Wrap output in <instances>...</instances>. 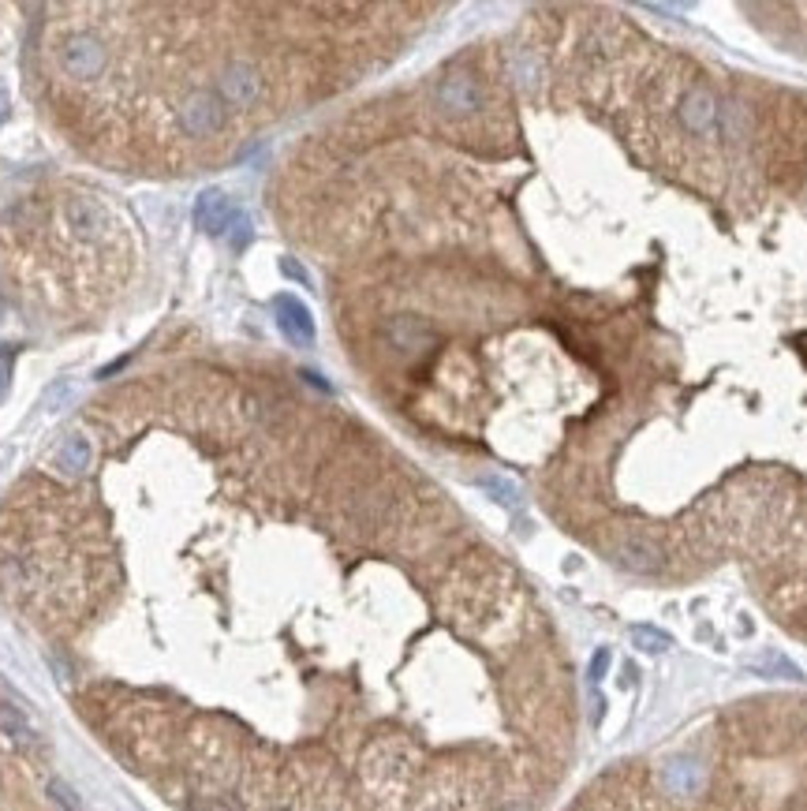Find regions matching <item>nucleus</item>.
Instances as JSON below:
<instances>
[{
    "label": "nucleus",
    "instance_id": "23",
    "mask_svg": "<svg viewBox=\"0 0 807 811\" xmlns=\"http://www.w3.org/2000/svg\"><path fill=\"white\" fill-rule=\"evenodd\" d=\"M0 314H4V307H0Z\"/></svg>",
    "mask_w": 807,
    "mask_h": 811
},
{
    "label": "nucleus",
    "instance_id": "16",
    "mask_svg": "<svg viewBox=\"0 0 807 811\" xmlns=\"http://www.w3.org/2000/svg\"><path fill=\"white\" fill-rule=\"evenodd\" d=\"M12 367H15V344H0V400L12 385Z\"/></svg>",
    "mask_w": 807,
    "mask_h": 811
},
{
    "label": "nucleus",
    "instance_id": "3",
    "mask_svg": "<svg viewBox=\"0 0 807 811\" xmlns=\"http://www.w3.org/2000/svg\"><path fill=\"white\" fill-rule=\"evenodd\" d=\"M438 109L445 116H453V120H464V116H471V113H479L482 109V86H479V79L475 75H468V72H453V75H445L438 83Z\"/></svg>",
    "mask_w": 807,
    "mask_h": 811
},
{
    "label": "nucleus",
    "instance_id": "20",
    "mask_svg": "<svg viewBox=\"0 0 807 811\" xmlns=\"http://www.w3.org/2000/svg\"><path fill=\"white\" fill-rule=\"evenodd\" d=\"M497 811H531V804H524V800H512V804H501Z\"/></svg>",
    "mask_w": 807,
    "mask_h": 811
},
{
    "label": "nucleus",
    "instance_id": "8",
    "mask_svg": "<svg viewBox=\"0 0 807 811\" xmlns=\"http://www.w3.org/2000/svg\"><path fill=\"white\" fill-rule=\"evenodd\" d=\"M385 337L393 341V348H397V352H408V356H419V352L434 348V341H438V337H434V329H430V322L415 318V314H397V318H389Z\"/></svg>",
    "mask_w": 807,
    "mask_h": 811
},
{
    "label": "nucleus",
    "instance_id": "14",
    "mask_svg": "<svg viewBox=\"0 0 807 811\" xmlns=\"http://www.w3.org/2000/svg\"><path fill=\"white\" fill-rule=\"evenodd\" d=\"M251 236H255V232H251V217L236 214V221L228 225V243H232V251H243V247L251 243Z\"/></svg>",
    "mask_w": 807,
    "mask_h": 811
},
{
    "label": "nucleus",
    "instance_id": "13",
    "mask_svg": "<svg viewBox=\"0 0 807 811\" xmlns=\"http://www.w3.org/2000/svg\"><path fill=\"white\" fill-rule=\"evenodd\" d=\"M632 647H636V651H643V655H662V651H669V647H673V640H669V632H662V628L636 625V628H632Z\"/></svg>",
    "mask_w": 807,
    "mask_h": 811
},
{
    "label": "nucleus",
    "instance_id": "7",
    "mask_svg": "<svg viewBox=\"0 0 807 811\" xmlns=\"http://www.w3.org/2000/svg\"><path fill=\"white\" fill-rule=\"evenodd\" d=\"M273 314H277V329H281L288 341L296 344V348H311L314 344V318L296 296L273 299Z\"/></svg>",
    "mask_w": 807,
    "mask_h": 811
},
{
    "label": "nucleus",
    "instance_id": "18",
    "mask_svg": "<svg viewBox=\"0 0 807 811\" xmlns=\"http://www.w3.org/2000/svg\"><path fill=\"white\" fill-rule=\"evenodd\" d=\"M606 669H609V651L602 647L595 658H591V684H598L602 677H606Z\"/></svg>",
    "mask_w": 807,
    "mask_h": 811
},
{
    "label": "nucleus",
    "instance_id": "17",
    "mask_svg": "<svg viewBox=\"0 0 807 811\" xmlns=\"http://www.w3.org/2000/svg\"><path fill=\"white\" fill-rule=\"evenodd\" d=\"M49 793H53V797H57L68 811H83V808H79V800H75V793H71L64 782H53V785H49Z\"/></svg>",
    "mask_w": 807,
    "mask_h": 811
},
{
    "label": "nucleus",
    "instance_id": "19",
    "mask_svg": "<svg viewBox=\"0 0 807 811\" xmlns=\"http://www.w3.org/2000/svg\"><path fill=\"white\" fill-rule=\"evenodd\" d=\"M281 270L288 273V277H296L299 285H311V277H307V270H303L299 262H292V258H281Z\"/></svg>",
    "mask_w": 807,
    "mask_h": 811
},
{
    "label": "nucleus",
    "instance_id": "12",
    "mask_svg": "<svg viewBox=\"0 0 807 811\" xmlns=\"http://www.w3.org/2000/svg\"><path fill=\"white\" fill-rule=\"evenodd\" d=\"M0 733L8 740H15L19 748H34V744H38V733L23 722V714H15L12 707H4V703H0Z\"/></svg>",
    "mask_w": 807,
    "mask_h": 811
},
{
    "label": "nucleus",
    "instance_id": "22",
    "mask_svg": "<svg viewBox=\"0 0 807 811\" xmlns=\"http://www.w3.org/2000/svg\"><path fill=\"white\" fill-rule=\"evenodd\" d=\"M273 811H292V808H273Z\"/></svg>",
    "mask_w": 807,
    "mask_h": 811
},
{
    "label": "nucleus",
    "instance_id": "6",
    "mask_svg": "<svg viewBox=\"0 0 807 811\" xmlns=\"http://www.w3.org/2000/svg\"><path fill=\"white\" fill-rule=\"evenodd\" d=\"M64 221H68L71 232L83 236V240H105V236L113 232V214H109L98 199H90V195H75V199H68V206H64Z\"/></svg>",
    "mask_w": 807,
    "mask_h": 811
},
{
    "label": "nucleus",
    "instance_id": "5",
    "mask_svg": "<svg viewBox=\"0 0 807 811\" xmlns=\"http://www.w3.org/2000/svg\"><path fill=\"white\" fill-rule=\"evenodd\" d=\"M613 561H617L624 572L658 576V572L666 569V550L654 539H647V535H624V539L613 546Z\"/></svg>",
    "mask_w": 807,
    "mask_h": 811
},
{
    "label": "nucleus",
    "instance_id": "9",
    "mask_svg": "<svg viewBox=\"0 0 807 811\" xmlns=\"http://www.w3.org/2000/svg\"><path fill=\"white\" fill-rule=\"evenodd\" d=\"M90 464H94V445H90V438H86L83 430L64 434L57 453H53V468H57L64 479H83L86 471H90Z\"/></svg>",
    "mask_w": 807,
    "mask_h": 811
},
{
    "label": "nucleus",
    "instance_id": "2",
    "mask_svg": "<svg viewBox=\"0 0 807 811\" xmlns=\"http://www.w3.org/2000/svg\"><path fill=\"white\" fill-rule=\"evenodd\" d=\"M225 120H228L225 101L217 98V94H210V90L187 94V98L180 101V109H176V128L184 131V135H191V139H210V135H217V131L225 128Z\"/></svg>",
    "mask_w": 807,
    "mask_h": 811
},
{
    "label": "nucleus",
    "instance_id": "4",
    "mask_svg": "<svg viewBox=\"0 0 807 811\" xmlns=\"http://www.w3.org/2000/svg\"><path fill=\"white\" fill-rule=\"evenodd\" d=\"M217 98L232 105V109H251L262 101V75L258 68L243 64V60H232L221 79H217Z\"/></svg>",
    "mask_w": 807,
    "mask_h": 811
},
{
    "label": "nucleus",
    "instance_id": "21",
    "mask_svg": "<svg viewBox=\"0 0 807 811\" xmlns=\"http://www.w3.org/2000/svg\"><path fill=\"white\" fill-rule=\"evenodd\" d=\"M4 116H8V94H4V86H0V124H4Z\"/></svg>",
    "mask_w": 807,
    "mask_h": 811
},
{
    "label": "nucleus",
    "instance_id": "15",
    "mask_svg": "<svg viewBox=\"0 0 807 811\" xmlns=\"http://www.w3.org/2000/svg\"><path fill=\"white\" fill-rule=\"evenodd\" d=\"M482 486L494 494V501H501V505H516L520 501V490L512 483H505V479H482Z\"/></svg>",
    "mask_w": 807,
    "mask_h": 811
},
{
    "label": "nucleus",
    "instance_id": "1",
    "mask_svg": "<svg viewBox=\"0 0 807 811\" xmlns=\"http://www.w3.org/2000/svg\"><path fill=\"white\" fill-rule=\"evenodd\" d=\"M60 72L75 79V83H94L101 72H105V60H109V49L101 42L98 34L90 30H79V34H68L57 49Z\"/></svg>",
    "mask_w": 807,
    "mask_h": 811
},
{
    "label": "nucleus",
    "instance_id": "10",
    "mask_svg": "<svg viewBox=\"0 0 807 811\" xmlns=\"http://www.w3.org/2000/svg\"><path fill=\"white\" fill-rule=\"evenodd\" d=\"M236 206H232V199H228L225 191H217V187H210V191H202L199 199H195V221H199L202 232H210V236H221V232H228V225L236 221Z\"/></svg>",
    "mask_w": 807,
    "mask_h": 811
},
{
    "label": "nucleus",
    "instance_id": "11",
    "mask_svg": "<svg viewBox=\"0 0 807 811\" xmlns=\"http://www.w3.org/2000/svg\"><path fill=\"white\" fill-rule=\"evenodd\" d=\"M680 116H684V124H688L692 135H710V128L718 124V109H714V98H710L707 90H692L684 98Z\"/></svg>",
    "mask_w": 807,
    "mask_h": 811
}]
</instances>
